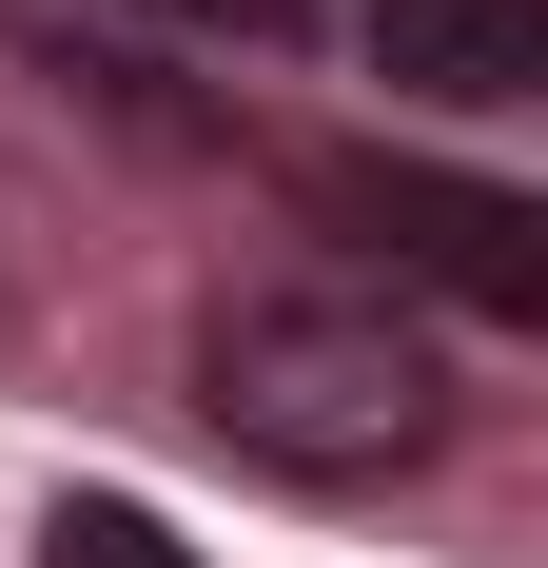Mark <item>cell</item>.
<instances>
[{
	"label": "cell",
	"instance_id": "obj_1",
	"mask_svg": "<svg viewBox=\"0 0 548 568\" xmlns=\"http://www.w3.org/2000/svg\"><path fill=\"white\" fill-rule=\"evenodd\" d=\"M196 412L274 490H392V470L450 452V353L373 275H235L196 314Z\"/></svg>",
	"mask_w": 548,
	"mask_h": 568
},
{
	"label": "cell",
	"instance_id": "obj_2",
	"mask_svg": "<svg viewBox=\"0 0 548 568\" xmlns=\"http://www.w3.org/2000/svg\"><path fill=\"white\" fill-rule=\"evenodd\" d=\"M333 235H373V294H450V314H490V334H529L548 314V216L509 196V176H432V158H314L294 176Z\"/></svg>",
	"mask_w": 548,
	"mask_h": 568
},
{
	"label": "cell",
	"instance_id": "obj_3",
	"mask_svg": "<svg viewBox=\"0 0 548 568\" xmlns=\"http://www.w3.org/2000/svg\"><path fill=\"white\" fill-rule=\"evenodd\" d=\"M333 59L392 99L509 118V99H548V0H333Z\"/></svg>",
	"mask_w": 548,
	"mask_h": 568
},
{
	"label": "cell",
	"instance_id": "obj_4",
	"mask_svg": "<svg viewBox=\"0 0 548 568\" xmlns=\"http://www.w3.org/2000/svg\"><path fill=\"white\" fill-rule=\"evenodd\" d=\"M40 568H196V549H176L138 490H59V510H40Z\"/></svg>",
	"mask_w": 548,
	"mask_h": 568
},
{
	"label": "cell",
	"instance_id": "obj_5",
	"mask_svg": "<svg viewBox=\"0 0 548 568\" xmlns=\"http://www.w3.org/2000/svg\"><path fill=\"white\" fill-rule=\"evenodd\" d=\"M118 20H176V40H333V0H118Z\"/></svg>",
	"mask_w": 548,
	"mask_h": 568
}]
</instances>
